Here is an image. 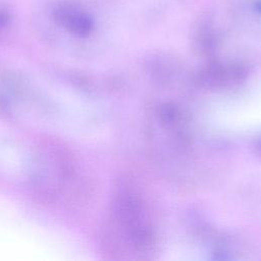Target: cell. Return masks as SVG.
Returning a JSON list of instances; mask_svg holds the SVG:
<instances>
[{
	"label": "cell",
	"mask_w": 261,
	"mask_h": 261,
	"mask_svg": "<svg viewBox=\"0 0 261 261\" xmlns=\"http://www.w3.org/2000/svg\"><path fill=\"white\" fill-rule=\"evenodd\" d=\"M9 20V13L6 9L0 6V29L4 28Z\"/></svg>",
	"instance_id": "cell-2"
},
{
	"label": "cell",
	"mask_w": 261,
	"mask_h": 261,
	"mask_svg": "<svg viewBox=\"0 0 261 261\" xmlns=\"http://www.w3.org/2000/svg\"><path fill=\"white\" fill-rule=\"evenodd\" d=\"M55 21L64 30L79 36H87L93 30V20L79 5L67 0L56 2L52 7Z\"/></svg>",
	"instance_id": "cell-1"
}]
</instances>
